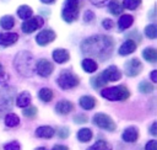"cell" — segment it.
Segmentation results:
<instances>
[{"mask_svg": "<svg viewBox=\"0 0 157 150\" xmlns=\"http://www.w3.org/2000/svg\"><path fill=\"white\" fill-rule=\"evenodd\" d=\"M114 42L112 37L98 34L85 39L81 44V50L88 57H94L99 60H105L113 52Z\"/></svg>", "mask_w": 157, "mask_h": 150, "instance_id": "6da1fadb", "label": "cell"}, {"mask_svg": "<svg viewBox=\"0 0 157 150\" xmlns=\"http://www.w3.org/2000/svg\"><path fill=\"white\" fill-rule=\"evenodd\" d=\"M15 68L16 70L23 75V76H32L33 73H34V59H33V55L29 53V52H26V50H22L20 53H17L16 58H15Z\"/></svg>", "mask_w": 157, "mask_h": 150, "instance_id": "7a4b0ae2", "label": "cell"}, {"mask_svg": "<svg viewBox=\"0 0 157 150\" xmlns=\"http://www.w3.org/2000/svg\"><path fill=\"white\" fill-rule=\"evenodd\" d=\"M102 97L109 100V101H125L130 97V91L124 86H113V87H105L101 91Z\"/></svg>", "mask_w": 157, "mask_h": 150, "instance_id": "3957f363", "label": "cell"}, {"mask_svg": "<svg viewBox=\"0 0 157 150\" xmlns=\"http://www.w3.org/2000/svg\"><path fill=\"white\" fill-rule=\"evenodd\" d=\"M15 89L13 87H4L0 90V117L9 113L12 107L13 98H15Z\"/></svg>", "mask_w": 157, "mask_h": 150, "instance_id": "277c9868", "label": "cell"}, {"mask_svg": "<svg viewBox=\"0 0 157 150\" xmlns=\"http://www.w3.org/2000/svg\"><path fill=\"white\" fill-rule=\"evenodd\" d=\"M61 16L66 22H74L78 17V0H66Z\"/></svg>", "mask_w": 157, "mask_h": 150, "instance_id": "5b68a950", "label": "cell"}, {"mask_svg": "<svg viewBox=\"0 0 157 150\" xmlns=\"http://www.w3.org/2000/svg\"><path fill=\"white\" fill-rule=\"evenodd\" d=\"M56 82L63 90H67V89H72V87L77 86L80 80L74 73H71L69 70H64V71L60 73Z\"/></svg>", "mask_w": 157, "mask_h": 150, "instance_id": "8992f818", "label": "cell"}, {"mask_svg": "<svg viewBox=\"0 0 157 150\" xmlns=\"http://www.w3.org/2000/svg\"><path fill=\"white\" fill-rule=\"evenodd\" d=\"M93 124L97 125L98 128L101 129H104V130H108V132H113L115 130V123L114 120L105 113H96L93 119H92Z\"/></svg>", "mask_w": 157, "mask_h": 150, "instance_id": "52a82bcc", "label": "cell"}, {"mask_svg": "<svg viewBox=\"0 0 157 150\" xmlns=\"http://www.w3.org/2000/svg\"><path fill=\"white\" fill-rule=\"evenodd\" d=\"M44 21L40 16H36V17H29L27 18L23 23H22V31L25 33H32L34 31H37L38 28H40L43 26Z\"/></svg>", "mask_w": 157, "mask_h": 150, "instance_id": "ba28073f", "label": "cell"}, {"mask_svg": "<svg viewBox=\"0 0 157 150\" xmlns=\"http://www.w3.org/2000/svg\"><path fill=\"white\" fill-rule=\"evenodd\" d=\"M34 69H36V71H37V74H38L39 76H42V77H48V76L53 73L54 66H53V64H52L49 60H47V59H39V60L36 63Z\"/></svg>", "mask_w": 157, "mask_h": 150, "instance_id": "9c48e42d", "label": "cell"}, {"mask_svg": "<svg viewBox=\"0 0 157 150\" xmlns=\"http://www.w3.org/2000/svg\"><path fill=\"white\" fill-rule=\"evenodd\" d=\"M124 68H125V74H126L128 76L132 77V76H136L137 74L141 73V70H142V64H141V61H140L139 59L134 58V59L128 60V61L125 63Z\"/></svg>", "mask_w": 157, "mask_h": 150, "instance_id": "30bf717a", "label": "cell"}, {"mask_svg": "<svg viewBox=\"0 0 157 150\" xmlns=\"http://www.w3.org/2000/svg\"><path fill=\"white\" fill-rule=\"evenodd\" d=\"M55 37L56 36H55V32L54 31H52V30H43V31H40L37 34L36 41H37V43L39 45H47L50 42H53L55 39Z\"/></svg>", "mask_w": 157, "mask_h": 150, "instance_id": "8fae6325", "label": "cell"}, {"mask_svg": "<svg viewBox=\"0 0 157 150\" xmlns=\"http://www.w3.org/2000/svg\"><path fill=\"white\" fill-rule=\"evenodd\" d=\"M101 75H102V77H103L107 82H108V81H118V80L121 77L120 70H119L117 66H114V65L108 66Z\"/></svg>", "mask_w": 157, "mask_h": 150, "instance_id": "7c38bea8", "label": "cell"}, {"mask_svg": "<svg viewBox=\"0 0 157 150\" xmlns=\"http://www.w3.org/2000/svg\"><path fill=\"white\" fill-rule=\"evenodd\" d=\"M121 138L126 143H135L137 139H139V130L135 128V127H128L123 134H121Z\"/></svg>", "mask_w": 157, "mask_h": 150, "instance_id": "4fadbf2b", "label": "cell"}, {"mask_svg": "<svg viewBox=\"0 0 157 150\" xmlns=\"http://www.w3.org/2000/svg\"><path fill=\"white\" fill-rule=\"evenodd\" d=\"M17 39H18V34H17V33H12V32L0 33V45H4V47L11 45V44H13Z\"/></svg>", "mask_w": 157, "mask_h": 150, "instance_id": "5bb4252c", "label": "cell"}, {"mask_svg": "<svg viewBox=\"0 0 157 150\" xmlns=\"http://www.w3.org/2000/svg\"><path fill=\"white\" fill-rule=\"evenodd\" d=\"M72 109H74L72 102L66 101V100H63V101L58 102L56 106H55V111H56V113H59V114H69Z\"/></svg>", "mask_w": 157, "mask_h": 150, "instance_id": "9a60e30c", "label": "cell"}, {"mask_svg": "<svg viewBox=\"0 0 157 150\" xmlns=\"http://www.w3.org/2000/svg\"><path fill=\"white\" fill-rule=\"evenodd\" d=\"M53 59L59 64H64L70 59V54H69V52L66 49L59 48V49H55L53 52Z\"/></svg>", "mask_w": 157, "mask_h": 150, "instance_id": "2e32d148", "label": "cell"}, {"mask_svg": "<svg viewBox=\"0 0 157 150\" xmlns=\"http://www.w3.org/2000/svg\"><path fill=\"white\" fill-rule=\"evenodd\" d=\"M135 49H136V42L132 39H128L120 45L119 54L120 55H128V54H131L132 52H135Z\"/></svg>", "mask_w": 157, "mask_h": 150, "instance_id": "e0dca14e", "label": "cell"}, {"mask_svg": "<svg viewBox=\"0 0 157 150\" xmlns=\"http://www.w3.org/2000/svg\"><path fill=\"white\" fill-rule=\"evenodd\" d=\"M54 133L55 130L49 125H42L36 129V135L38 138H44V139H50L54 135Z\"/></svg>", "mask_w": 157, "mask_h": 150, "instance_id": "ac0fdd59", "label": "cell"}, {"mask_svg": "<svg viewBox=\"0 0 157 150\" xmlns=\"http://www.w3.org/2000/svg\"><path fill=\"white\" fill-rule=\"evenodd\" d=\"M134 22V17L131 15H121L120 18L118 20V27L120 31H124L126 28H129Z\"/></svg>", "mask_w": 157, "mask_h": 150, "instance_id": "d6986e66", "label": "cell"}, {"mask_svg": "<svg viewBox=\"0 0 157 150\" xmlns=\"http://www.w3.org/2000/svg\"><path fill=\"white\" fill-rule=\"evenodd\" d=\"M31 100H32L31 93L27 92V91H23L20 95H17V97H16V105H17V107H26V106L29 105Z\"/></svg>", "mask_w": 157, "mask_h": 150, "instance_id": "ffe728a7", "label": "cell"}, {"mask_svg": "<svg viewBox=\"0 0 157 150\" xmlns=\"http://www.w3.org/2000/svg\"><path fill=\"white\" fill-rule=\"evenodd\" d=\"M80 106H81L83 109H87V111L93 109L94 106H96V100H94V97H92V96H82V97L80 98Z\"/></svg>", "mask_w": 157, "mask_h": 150, "instance_id": "44dd1931", "label": "cell"}, {"mask_svg": "<svg viewBox=\"0 0 157 150\" xmlns=\"http://www.w3.org/2000/svg\"><path fill=\"white\" fill-rule=\"evenodd\" d=\"M4 122H5L6 127L13 128V127H16V125L20 124V118H18V116L15 114V113H6Z\"/></svg>", "mask_w": 157, "mask_h": 150, "instance_id": "7402d4cb", "label": "cell"}, {"mask_svg": "<svg viewBox=\"0 0 157 150\" xmlns=\"http://www.w3.org/2000/svg\"><path fill=\"white\" fill-rule=\"evenodd\" d=\"M82 69L86 73H94L97 70V63L91 58H86L82 60Z\"/></svg>", "mask_w": 157, "mask_h": 150, "instance_id": "603a6c76", "label": "cell"}, {"mask_svg": "<svg viewBox=\"0 0 157 150\" xmlns=\"http://www.w3.org/2000/svg\"><path fill=\"white\" fill-rule=\"evenodd\" d=\"M108 9H109V11H110L113 15H120V14L123 12L124 6H123V4H121L119 0H112V1L109 2V5H108Z\"/></svg>", "mask_w": 157, "mask_h": 150, "instance_id": "cb8c5ba5", "label": "cell"}, {"mask_svg": "<svg viewBox=\"0 0 157 150\" xmlns=\"http://www.w3.org/2000/svg\"><path fill=\"white\" fill-rule=\"evenodd\" d=\"M38 97L43 102H50L53 100V91L50 89H48V87H43V89L39 90Z\"/></svg>", "mask_w": 157, "mask_h": 150, "instance_id": "d4e9b609", "label": "cell"}, {"mask_svg": "<svg viewBox=\"0 0 157 150\" xmlns=\"http://www.w3.org/2000/svg\"><path fill=\"white\" fill-rule=\"evenodd\" d=\"M77 139L81 141V143H86V141H90L92 139V132L91 129L88 128H82L77 132Z\"/></svg>", "mask_w": 157, "mask_h": 150, "instance_id": "484cf974", "label": "cell"}, {"mask_svg": "<svg viewBox=\"0 0 157 150\" xmlns=\"http://www.w3.org/2000/svg\"><path fill=\"white\" fill-rule=\"evenodd\" d=\"M142 57L150 61V63H155L157 60V52L155 48H145L142 52Z\"/></svg>", "mask_w": 157, "mask_h": 150, "instance_id": "4316f807", "label": "cell"}, {"mask_svg": "<svg viewBox=\"0 0 157 150\" xmlns=\"http://www.w3.org/2000/svg\"><path fill=\"white\" fill-rule=\"evenodd\" d=\"M32 9L29 7V6H27V5H22V6H20L18 9H17V15L22 18V20H27V18H29L31 16H32Z\"/></svg>", "mask_w": 157, "mask_h": 150, "instance_id": "83f0119b", "label": "cell"}, {"mask_svg": "<svg viewBox=\"0 0 157 150\" xmlns=\"http://www.w3.org/2000/svg\"><path fill=\"white\" fill-rule=\"evenodd\" d=\"M13 25H15V20H13V17L10 16V15L2 16V17L0 18V26H1L2 28H5V30H10V28H12Z\"/></svg>", "mask_w": 157, "mask_h": 150, "instance_id": "f1b7e54d", "label": "cell"}, {"mask_svg": "<svg viewBox=\"0 0 157 150\" xmlns=\"http://www.w3.org/2000/svg\"><path fill=\"white\" fill-rule=\"evenodd\" d=\"M87 150H112V148H110V145L107 141H104V140H97Z\"/></svg>", "mask_w": 157, "mask_h": 150, "instance_id": "f546056e", "label": "cell"}, {"mask_svg": "<svg viewBox=\"0 0 157 150\" xmlns=\"http://www.w3.org/2000/svg\"><path fill=\"white\" fill-rule=\"evenodd\" d=\"M91 84H92V86L94 87V89H99V87H103V86H105V84H107V81L102 77V75L99 74V75H97V76H93L92 79H91Z\"/></svg>", "mask_w": 157, "mask_h": 150, "instance_id": "4dcf8cb0", "label": "cell"}, {"mask_svg": "<svg viewBox=\"0 0 157 150\" xmlns=\"http://www.w3.org/2000/svg\"><path fill=\"white\" fill-rule=\"evenodd\" d=\"M155 90L153 85L151 82H147V81H141L139 84V91L142 92V93H151L152 91Z\"/></svg>", "mask_w": 157, "mask_h": 150, "instance_id": "1f68e13d", "label": "cell"}, {"mask_svg": "<svg viewBox=\"0 0 157 150\" xmlns=\"http://www.w3.org/2000/svg\"><path fill=\"white\" fill-rule=\"evenodd\" d=\"M145 34L151 38V39H155L157 37V28L155 25H148L146 28H145Z\"/></svg>", "mask_w": 157, "mask_h": 150, "instance_id": "d6a6232c", "label": "cell"}, {"mask_svg": "<svg viewBox=\"0 0 157 150\" xmlns=\"http://www.w3.org/2000/svg\"><path fill=\"white\" fill-rule=\"evenodd\" d=\"M23 116L27 117V118H34L37 116V108L34 106H26V108L23 109Z\"/></svg>", "mask_w": 157, "mask_h": 150, "instance_id": "836d02e7", "label": "cell"}, {"mask_svg": "<svg viewBox=\"0 0 157 150\" xmlns=\"http://www.w3.org/2000/svg\"><path fill=\"white\" fill-rule=\"evenodd\" d=\"M141 0H123V6L130 10H135L140 5Z\"/></svg>", "mask_w": 157, "mask_h": 150, "instance_id": "e575fe53", "label": "cell"}, {"mask_svg": "<svg viewBox=\"0 0 157 150\" xmlns=\"http://www.w3.org/2000/svg\"><path fill=\"white\" fill-rule=\"evenodd\" d=\"M5 150H20L21 149V145L18 141H10L7 143L5 146H4Z\"/></svg>", "mask_w": 157, "mask_h": 150, "instance_id": "d590c367", "label": "cell"}, {"mask_svg": "<svg viewBox=\"0 0 157 150\" xmlns=\"http://www.w3.org/2000/svg\"><path fill=\"white\" fill-rule=\"evenodd\" d=\"M69 134H70V130H69V128H66V127H61V128L58 129V135H59V138H61V139L67 138Z\"/></svg>", "mask_w": 157, "mask_h": 150, "instance_id": "8d00e7d4", "label": "cell"}, {"mask_svg": "<svg viewBox=\"0 0 157 150\" xmlns=\"http://www.w3.org/2000/svg\"><path fill=\"white\" fill-rule=\"evenodd\" d=\"M87 120H88V118H87V116H85V114H77V116L74 117V122H75V123H78V124L86 123Z\"/></svg>", "mask_w": 157, "mask_h": 150, "instance_id": "74e56055", "label": "cell"}, {"mask_svg": "<svg viewBox=\"0 0 157 150\" xmlns=\"http://www.w3.org/2000/svg\"><path fill=\"white\" fill-rule=\"evenodd\" d=\"M145 150H157V141L155 139L147 141L145 145Z\"/></svg>", "mask_w": 157, "mask_h": 150, "instance_id": "f35d334b", "label": "cell"}, {"mask_svg": "<svg viewBox=\"0 0 157 150\" xmlns=\"http://www.w3.org/2000/svg\"><path fill=\"white\" fill-rule=\"evenodd\" d=\"M102 25H103V27L105 28V30H110L112 27H113V21L112 20H109V18H105V20H103V22H102Z\"/></svg>", "mask_w": 157, "mask_h": 150, "instance_id": "ab89813d", "label": "cell"}, {"mask_svg": "<svg viewBox=\"0 0 157 150\" xmlns=\"http://www.w3.org/2000/svg\"><path fill=\"white\" fill-rule=\"evenodd\" d=\"M93 18H94V15H93L92 11H86V12H85V15H83V20H85L86 22L92 21Z\"/></svg>", "mask_w": 157, "mask_h": 150, "instance_id": "60d3db41", "label": "cell"}, {"mask_svg": "<svg viewBox=\"0 0 157 150\" xmlns=\"http://www.w3.org/2000/svg\"><path fill=\"white\" fill-rule=\"evenodd\" d=\"M156 128H157V123H156V122H153V123H152V125L150 127V133H151V135H153V136H156V135H157Z\"/></svg>", "mask_w": 157, "mask_h": 150, "instance_id": "b9f144b4", "label": "cell"}, {"mask_svg": "<svg viewBox=\"0 0 157 150\" xmlns=\"http://www.w3.org/2000/svg\"><path fill=\"white\" fill-rule=\"evenodd\" d=\"M151 80H152L153 82H157V70H153V71L151 73Z\"/></svg>", "mask_w": 157, "mask_h": 150, "instance_id": "7bdbcfd3", "label": "cell"}, {"mask_svg": "<svg viewBox=\"0 0 157 150\" xmlns=\"http://www.w3.org/2000/svg\"><path fill=\"white\" fill-rule=\"evenodd\" d=\"M53 150H69V149L66 146H64V145H55L53 148Z\"/></svg>", "mask_w": 157, "mask_h": 150, "instance_id": "ee69618b", "label": "cell"}, {"mask_svg": "<svg viewBox=\"0 0 157 150\" xmlns=\"http://www.w3.org/2000/svg\"><path fill=\"white\" fill-rule=\"evenodd\" d=\"M42 2H44V4H53L55 0H40Z\"/></svg>", "mask_w": 157, "mask_h": 150, "instance_id": "f6af8a7d", "label": "cell"}, {"mask_svg": "<svg viewBox=\"0 0 157 150\" xmlns=\"http://www.w3.org/2000/svg\"><path fill=\"white\" fill-rule=\"evenodd\" d=\"M4 74V69H2V65H1V63H0V76Z\"/></svg>", "mask_w": 157, "mask_h": 150, "instance_id": "bcb514c9", "label": "cell"}, {"mask_svg": "<svg viewBox=\"0 0 157 150\" xmlns=\"http://www.w3.org/2000/svg\"><path fill=\"white\" fill-rule=\"evenodd\" d=\"M34 150H47V149H44V148H37V149H34Z\"/></svg>", "mask_w": 157, "mask_h": 150, "instance_id": "7dc6e473", "label": "cell"}]
</instances>
